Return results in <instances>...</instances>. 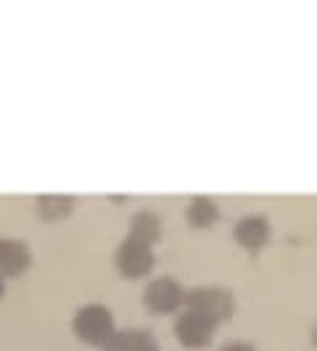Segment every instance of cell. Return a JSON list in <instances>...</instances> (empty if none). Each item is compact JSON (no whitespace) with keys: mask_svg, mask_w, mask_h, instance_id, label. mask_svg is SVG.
<instances>
[{"mask_svg":"<svg viewBox=\"0 0 317 351\" xmlns=\"http://www.w3.org/2000/svg\"><path fill=\"white\" fill-rule=\"evenodd\" d=\"M71 330L74 335L88 343V346H98L104 349L106 343L111 341V335L117 333V325H114V315L106 304H85L80 306L74 317H71Z\"/></svg>","mask_w":317,"mask_h":351,"instance_id":"6da1fadb","label":"cell"},{"mask_svg":"<svg viewBox=\"0 0 317 351\" xmlns=\"http://www.w3.org/2000/svg\"><path fill=\"white\" fill-rule=\"evenodd\" d=\"M185 309L201 312L217 325H228L235 315V296L222 285H196L185 291Z\"/></svg>","mask_w":317,"mask_h":351,"instance_id":"7a4b0ae2","label":"cell"},{"mask_svg":"<svg viewBox=\"0 0 317 351\" xmlns=\"http://www.w3.org/2000/svg\"><path fill=\"white\" fill-rule=\"evenodd\" d=\"M217 328L220 325L214 319H209L207 315L193 312V309H183V312H177L172 330H175V338L180 346H185V349L191 351H201L211 346Z\"/></svg>","mask_w":317,"mask_h":351,"instance_id":"3957f363","label":"cell"},{"mask_svg":"<svg viewBox=\"0 0 317 351\" xmlns=\"http://www.w3.org/2000/svg\"><path fill=\"white\" fill-rule=\"evenodd\" d=\"M185 291L175 278H154L143 291V306L151 315H177L185 309Z\"/></svg>","mask_w":317,"mask_h":351,"instance_id":"277c9868","label":"cell"},{"mask_svg":"<svg viewBox=\"0 0 317 351\" xmlns=\"http://www.w3.org/2000/svg\"><path fill=\"white\" fill-rule=\"evenodd\" d=\"M114 267L127 280L148 278L154 269V248L135 241V238H124L114 251Z\"/></svg>","mask_w":317,"mask_h":351,"instance_id":"5b68a950","label":"cell"},{"mask_svg":"<svg viewBox=\"0 0 317 351\" xmlns=\"http://www.w3.org/2000/svg\"><path fill=\"white\" fill-rule=\"evenodd\" d=\"M233 238L246 251H262L272 238V225L264 214H246L233 225Z\"/></svg>","mask_w":317,"mask_h":351,"instance_id":"8992f818","label":"cell"},{"mask_svg":"<svg viewBox=\"0 0 317 351\" xmlns=\"http://www.w3.org/2000/svg\"><path fill=\"white\" fill-rule=\"evenodd\" d=\"M32 264V251L14 238H0V280L21 278Z\"/></svg>","mask_w":317,"mask_h":351,"instance_id":"52a82bcc","label":"cell"},{"mask_svg":"<svg viewBox=\"0 0 317 351\" xmlns=\"http://www.w3.org/2000/svg\"><path fill=\"white\" fill-rule=\"evenodd\" d=\"M161 232H164V222H161V217H158L154 209H141L132 214V219H130V232H127V238H135V241H141L145 246H156L158 241H161Z\"/></svg>","mask_w":317,"mask_h":351,"instance_id":"ba28073f","label":"cell"},{"mask_svg":"<svg viewBox=\"0 0 317 351\" xmlns=\"http://www.w3.org/2000/svg\"><path fill=\"white\" fill-rule=\"evenodd\" d=\"M104 351H158V343L151 330L143 328H124L111 335Z\"/></svg>","mask_w":317,"mask_h":351,"instance_id":"9c48e42d","label":"cell"},{"mask_svg":"<svg viewBox=\"0 0 317 351\" xmlns=\"http://www.w3.org/2000/svg\"><path fill=\"white\" fill-rule=\"evenodd\" d=\"M185 219H188L191 228L207 230L220 219V206L211 195H193L185 206Z\"/></svg>","mask_w":317,"mask_h":351,"instance_id":"30bf717a","label":"cell"},{"mask_svg":"<svg viewBox=\"0 0 317 351\" xmlns=\"http://www.w3.org/2000/svg\"><path fill=\"white\" fill-rule=\"evenodd\" d=\"M37 214L48 222H58V219H67L71 211H74V198L71 195H40L37 198Z\"/></svg>","mask_w":317,"mask_h":351,"instance_id":"8fae6325","label":"cell"},{"mask_svg":"<svg viewBox=\"0 0 317 351\" xmlns=\"http://www.w3.org/2000/svg\"><path fill=\"white\" fill-rule=\"evenodd\" d=\"M220 351H257L251 343H244V341H233V343H225Z\"/></svg>","mask_w":317,"mask_h":351,"instance_id":"7c38bea8","label":"cell"},{"mask_svg":"<svg viewBox=\"0 0 317 351\" xmlns=\"http://www.w3.org/2000/svg\"><path fill=\"white\" fill-rule=\"evenodd\" d=\"M309 343L315 346V351H317V322L312 325V330H309Z\"/></svg>","mask_w":317,"mask_h":351,"instance_id":"4fadbf2b","label":"cell"},{"mask_svg":"<svg viewBox=\"0 0 317 351\" xmlns=\"http://www.w3.org/2000/svg\"><path fill=\"white\" fill-rule=\"evenodd\" d=\"M3 293H5V280H0V299H3Z\"/></svg>","mask_w":317,"mask_h":351,"instance_id":"5bb4252c","label":"cell"}]
</instances>
